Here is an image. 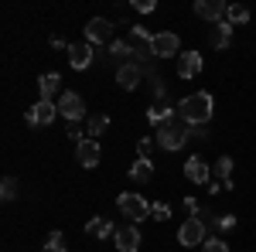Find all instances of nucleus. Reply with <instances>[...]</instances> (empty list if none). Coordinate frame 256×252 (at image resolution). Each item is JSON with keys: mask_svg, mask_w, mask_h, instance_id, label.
Segmentation results:
<instances>
[{"mask_svg": "<svg viewBox=\"0 0 256 252\" xmlns=\"http://www.w3.org/2000/svg\"><path fill=\"white\" fill-rule=\"evenodd\" d=\"M212 109H216V102H212L208 92H195V96H188L181 106H178L184 126H205V123L212 119Z\"/></svg>", "mask_w": 256, "mask_h": 252, "instance_id": "nucleus-1", "label": "nucleus"}, {"mask_svg": "<svg viewBox=\"0 0 256 252\" xmlns=\"http://www.w3.org/2000/svg\"><path fill=\"white\" fill-rule=\"evenodd\" d=\"M130 48H134L137 61L158 58V55H154V34H150L147 27H130Z\"/></svg>", "mask_w": 256, "mask_h": 252, "instance_id": "nucleus-2", "label": "nucleus"}, {"mask_svg": "<svg viewBox=\"0 0 256 252\" xmlns=\"http://www.w3.org/2000/svg\"><path fill=\"white\" fill-rule=\"evenodd\" d=\"M116 205H120V212H123V218H130L134 225H137L140 218H147V215H150V205H147L140 194H120Z\"/></svg>", "mask_w": 256, "mask_h": 252, "instance_id": "nucleus-3", "label": "nucleus"}, {"mask_svg": "<svg viewBox=\"0 0 256 252\" xmlns=\"http://www.w3.org/2000/svg\"><path fill=\"white\" fill-rule=\"evenodd\" d=\"M55 106H58V113L68 119V123H79V119L86 116V102H82V96H76V92H62Z\"/></svg>", "mask_w": 256, "mask_h": 252, "instance_id": "nucleus-4", "label": "nucleus"}, {"mask_svg": "<svg viewBox=\"0 0 256 252\" xmlns=\"http://www.w3.org/2000/svg\"><path fill=\"white\" fill-rule=\"evenodd\" d=\"M178 242L188 249V246H202L205 242V222L202 218H188L181 229H178Z\"/></svg>", "mask_w": 256, "mask_h": 252, "instance_id": "nucleus-5", "label": "nucleus"}, {"mask_svg": "<svg viewBox=\"0 0 256 252\" xmlns=\"http://www.w3.org/2000/svg\"><path fill=\"white\" fill-rule=\"evenodd\" d=\"M55 116H58V106L48 102V99H38V102L28 109V123H31V126H48Z\"/></svg>", "mask_w": 256, "mask_h": 252, "instance_id": "nucleus-6", "label": "nucleus"}, {"mask_svg": "<svg viewBox=\"0 0 256 252\" xmlns=\"http://www.w3.org/2000/svg\"><path fill=\"white\" fill-rule=\"evenodd\" d=\"M184 140H188V130H181V126H164V130H158V147L160 150H181L184 147Z\"/></svg>", "mask_w": 256, "mask_h": 252, "instance_id": "nucleus-7", "label": "nucleus"}, {"mask_svg": "<svg viewBox=\"0 0 256 252\" xmlns=\"http://www.w3.org/2000/svg\"><path fill=\"white\" fill-rule=\"evenodd\" d=\"M113 239H116V249H120V252H137V249H140V229L134 225V222L120 225Z\"/></svg>", "mask_w": 256, "mask_h": 252, "instance_id": "nucleus-8", "label": "nucleus"}, {"mask_svg": "<svg viewBox=\"0 0 256 252\" xmlns=\"http://www.w3.org/2000/svg\"><path fill=\"white\" fill-rule=\"evenodd\" d=\"M144 61H130V65H123V68H116V82H120V89H137L140 85V78H144Z\"/></svg>", "mask_w": 256, "mask_h": 252, "instance_id": "nucleus-9", "label": "nucleus"}, {"mask_svg": "<svg viewBox=\"0 0 256 252\" xmlns=\"http://www.w3.org/2000/svg\"><path fill=\"white\" fill-rule=\"evenodd\" d=\"M195 14H198V17H205V20H212V24H218V20L229 14V3H226V0H198Z\"/></svg>", "mask_w": 256, "mask_h": 252, "instance_id": "nucleus-10", "label": "nucleus"}, {"mask_svg": "<svg viewBox=\"0 0 256 252\" xmlns=\"http://www.w3.org/2000/svg\"><path fill=\"white\" fill-rule=\"evenodd\" d=\"M68 65L76 72H86L92 65V44L89 41H79V44H68Z\"/></svg>", "mask_w": 256, "mask_h": 252, "instance_id": "nucleus-11", "label": "nucleus"}, {"mask_svg": "<svg viewBox=\"0 0 256 252\" xmlns=\"http://www.w3.org/2000/svg\"><path fill=\"white\" fill-rule=\"evenodd\" d=\"M86 38H89V44H102V41L113 38V24L106 17H92L89 24H86Z\"/></svg>", "mask_w": 256, "mask_h": 252, "instance_id": "nucleus-12", "label": "nucleus"}, {"mask_svg": "<svg viewBox=\"0 0 256 252\" xmlns=\"http://www.w3.org/2000/svg\"><path fill=\"white\" fill-rule=\"evenodd\" d=\"M184 177H188L192 184H208V181H212L208 164H205L202 157H188V160H184Z\"/></svg>", "mask_w": 256, "mask_h": 252, "instance_id": "nucleus-13", "label": "nucleus"}, {"mask_svg": "<svg viewBox=\"0 0 256 252\" xmlns=\"http://www.w3.org/2000/svg\"><path fill=\"white\" fill-rule=\"evenodd\" d=\"M76 157H79L82 167H96L99 164V143L89 140V136H82L79 143H76Z\"/></svg>", "mask_w": 256, "mask_h": 252, "instance_id": "nucleus-14", "label": "nucleus"}, {"mask_svg": "<svg viewBox=\"0 0 256 252\" xmlns=\"http://www.w3.org/2000/svg\"><path fill=\"white\" fill-rule=\"evenodd\" d=\"M208 41H212V48H229L232 44V24L229 20H218V24H212V31H208Z\"/></svg>", "mask_w": 256, "mask_h": 252, "instance_id": "nucleus-15", "label": "nucleus"}, {"mask_svg": "<svg viewBox=\"0 0 256 252\" xmlns=\"http://www.w3.org/2000/svg\"><path fill=\"white\" fill-rule=\"evenodd\" d=\"M202 72V55L198 51H184L181 58H178V75L181 78H195Z\"/></svg>", "mask_w": 256, "mask_h": 252, "instance_id": "nucleus-16", "label": "nucleus"}, {"mask_svg": "<svg viewBox=\"0 0 256 252\" xmlns=\"http://www.w3.org/2000/svg\"><path fill=\"white\" fill-rule=\"evenodd\" d=\"M154 55H158V58H171V55H178V34H171V31L158 34V38H154Z\"/></svg>", "mask_w": 256, "mask_h": 252, "instance_id": "nucleus-17", "label": "nucleus"}, {"mask_svg": "<svg viewBox=\"0 0 256 252\" xmlns=\"http://www.w3.org/2000/svg\"><path fill=\"white\" fill-rule=\"evenodd\" d=\"M154 177V164H150V157H137L134 164H130V181H137V184H147Z\"/></svg>", "mask_w": 256, "mask_h": 252, "instance_id": "nucleus-18", "label": "nucleus"}, {"mask_svg": "<svg viewBox=\"0 0 256 252\" xmlns=\"http://www.w3.org/2000/svg\"><path fill=\"white\" fill-rule=\"evenodd\" d=\"M86 232L92 235V239H110V235H116V225H113L110 218H89Z\"/></svg>", "mask_w": 256, "mask_h": 252, "instance_id": "nucleus-19", "label": "nucleus"}, {"mask_svg": "<svg viewBox=\"0 0 256 252\" xmlns=\"http://www.w3.org/2000/svg\"><path fill=\"white\" fill-rule=\"evenodd\" d=\"M110 58L120 61V68L130 65V61H134V48H130V41H113V44H110Z\"/></svg>", "mask_w": 256, "mask_h": 252, "instance_id": "nucleus-20", "label": "nucleus"}, {"mask_svg": "<svg viewBox=\"0 0 256 252\" xmlns=\"http://www.w3.org/2000/svg\"><path fill=\"white\" fill-rule=\"evenodd\" d=\"M216 177H222V188L226 191H232V181H229L232 177V157H218L216 160Z\"/></svg>", "mask_w": 256, "mask_h": 252, "instance_id": "nucleus-21", "label": "nucleus"}, {"mask_svg": "<svg viewBox=\"0 0 256 252\" xmlns=\"http://www.w3.org/2000/svg\"><path fill=\"white\" fill-rule=\"evenodd\" d=\"M58 82H62V78L55 75V72H48V75H41V78H38L41 99H48V102H52V96H55V92H58Z\"/></svg>", "mask_w": 256, "mask_h": 252, "instance_id": "nucleus-22", "label": "nucleus"}, {"mask_svg": "<svg viewBox=\"0 0 256 252\" xmlns=\"http://www.w3.org/2000/svg\"><path fill=\"white\" fill-rule=\"evenodd\" d=\"M106 130H110V116H106V113H96V116H89V133H86L89 140L102 136Z\"/></svg>", "mask_w": 256, "mask_h": 252, "instance_id": "nucleus-23", "label": "nucleus"}, {"mask_svg": "<svg viewBox=\"0 0 256 252\" xmlns=\"http://www.w3.org/2000/svg\"><path fill=\"white\" fill-rule=\"evenodd\" d=\"M226 20H229L232 27H239V24H246V20H250V10H246L242 3H229V14H226Z\"/></svg>", "mask_w": 256, "mask_h": 252, "instance_id": "nucleus-24", "label": "nucleus"}, {"mask_svg": "<svg viewBox=\"0 0 256 252\" xmlns=\"http://www.w3.org/2000/svg\"><path fill=\"white\" fill-rule=\"evenodd\" d=\"M20 191V184H18V177H4V184H0V198L4 201H14Z\"/></svg>", "mask_w": 256, "mask_h": 252, "instance_id": "nucleus-25", "label": "nucleus"}, {"mask_svg": "<svg viewBox=\"0 0 256 252\" xmlns=\"http://www.w3.org/2000/svg\"><path fill=\"white\" fill-rule=\"evenodd\" d=\"M62 242H65V235H62V232H52V235H48L44 252H65V246H62Z\"/></svg>", "mask_w": 256, "mask_h": 252, "instance_id": "nucleus-26", "label": "nucleus"}, {"mask_svg": "<svg viewBox=\"0 0 256 252\" xmlns=\"http://www.w3.org/2000/svg\"><path fill=\"white\" fill-rule=\"evenodd\" d=\"M184 130H188V140H195V143L208 140V130H205V126H184Z\"/></svg>", "mask_w": 256, "mask_h": 252, "instance_id": "nucleus-27", "label": "nucleus"}, {"mask_svg": "<svg viewBox=\"0 0 256 252\" xmlns=\"http://www.w3.org/2000/svg\"><path fill=\"white\" fill-rule=\"evenodd\" d=\"M150 215H154L158 222H164V218H171V208H168L164 201H158V205H150Z\"/></svg>", "mask_w": 256, "mask_h": 252, "instance_id": "nucleus-28", "label": "nucleus"}, {"mask_svg": "<svg viewBox=\"0 0 256 252\" xmlns=\"http://www.w3.org/2000/svg\"><path fill=\"white\" fill-rule=\"evenodd\" d=\"M205 252H229V246L222 239H205Z\"/></svg>", "mask_w": 256, "mask_h": 252, "instance_id": "nucleus-29", "label": "nucleus"}, {"mask_svg": "<svg viewBox=\"0 0 256 252\" xmlns=\"http://www.w3.org/2000/svg\"><path fill=\"white\" fill-rule=\"evenodd\" d=\"M130 7H134V10H140V14H150V10H154L158 3H154V0H134Z\"/></svg>", "mask_w": 256, "mask_h": 252, "instance_id": "nucleus-30", "label": "nucleus"}, {"mask_svg": "<svg viewBox=\"0 0 256 252\" xmlns=\"http://www.w3.org/2000/svg\"><path fill=\"white\" fill-rule=\"evenodd\" d=\"M216 229H222V232L236 229V218H232V215H222V218H216Z\"/></svg>", "mask_w": 256, "mask_h": 252, "instance_id": "nucleus-31", "label": "nucleus"}, {"mask_svg": "<svg viewBox=\"0 0 256 252\" xmlns=\"http://www.w3.org/2000/svg\"><path fill=\"white\" fill-rule=\"evenodd\" d=\"M150 92H154V99H164V82L158 75H150Z\"/></svg>", "mask_w": 256, "mask_h": 252, "instance_id": "nucleus-32", "label": "nucleus"}, {"mask_svg": "<svg viewBox=\"0 0 256 252\" xmlns=\"http://www.w3.org/2000/svg\"><path fill=\"white\" fill-rule=\"evenodd\" d=\"M184 212H192V215H198L202 208H198V201L195 198H184Z\"/></svg>", "mask_w": 256, "mask_h": 252, "instance_id": "nucleus-33", "label": "nucleus"}, {"mask_svg": "<svg viewBox=\"0 0 256 252\" xmlns=\"http://www.w3.org/2000/svg\"><path fill=\"white\" fill-rule=\"evenodd\" d=\"M147 154H150V140L144 136V140H140V157H147Z\"/></svg>", "mask_w": 256, "mask_h": 252, "instance_id": "nucleus-34", "label": "nucleus"}]
</instances>
